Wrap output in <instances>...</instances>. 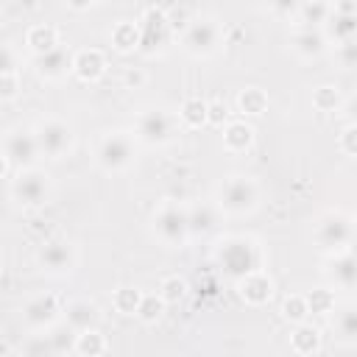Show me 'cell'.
I'll use <instances>...</instances> for the list:
<instances>
[{
  "instance_id": "obj_1",
  "label": "cell",
  "mask_w": 357,
  "mask_h": 357,
  "mask_svg": "<svg viewBox=\"0 0 357 357\" xmlns=\"http://www.w3.org/2000/svg\"><path fill=\"white\" fill-rule=\"evenodd\" d=\"M218 262L223 268L226 276H231L234 282L254 273V271H262V254H259V245L251 240V237H243V234H234V237H226L218 248Z\"/></svg>"
},
{
  "instance_id": "obj_2",
  "label": "cell",
  "mask_w": 357,
  "mask_h": 357,
  "mask_svg": "<svg viewBox=\"0 0 357 357\" xmlns=\"http://www.w3.org/2000/svg\"><path fill=\"white\" fill-rule=\"evenodd\" d=\"M137 159V137L128 131H109L95 145V162L106 173H123Z\"/></svg>"
},
{
  "instance_id": "obj_3",
  "label": "cell",
  "mask_w": 357,
  "mask_h": 357,
  "mask_svg": "<svg viewBox=\"0 0 357 357\" xmlns=\"http://www.w3.org/2000/svg\"><path fill=\"white\" fill-rule=\"evenodd\" d=\"M259 204V184L251 176L234 173L218 187V209L229 215H245Z\"/></svg>"
},
{
  "instance_id": "obj_4",
  "label": "cell",
  "mask_w": 357,
  "mask_h": 357,
  "mask_svg": "<svg viewBox=\"0 0 357 357\" xmlns=\"http://www.w3.org/2000/svg\"><path fill=\"white\" fill-rule=\"evenodd\" d=\"M53 195V184L50 176L39 167H28V170H17V176L11 178V198L22 206V209H39L50 201Z\"/></svg>"
},
{
  "instance_id": "obj_5",
  "label": "cell",
  "mask_w": 357,
  "mask_h": 357,
  "mask_svg": "<svg viewBox=\"0 0 357 357\" xmlns=\"http://www.w3.org/2000/svg\"><path fill=\"white\" fill-rule=\"evenodd\" d=\"M220 45H223V31L220 22L212 17H192V22L181 31V47L195 59H206L218 53Z\"/></svg>"
},
{
  "instance_id": "obj_6",
  "label": "cell",
  "mask_w": 357,
  "mask_h": 357,
  "mask_svg": "<svg viewBox=\"0 0 357 357\" xmlns=\"http://www.w3.org/2000/svg\"><path fill=\"white\" fill-rule=\"evenodd\" d=\"M315 243L321 251L329 254H343L351 248V237H354V218L346 212H326L318 226H315Z\"/></svg>"
},
{
  "instance_id": "obj_7",
  "label": "cell",
  "mask_w": 357,
  "mask_h": 357,
  "mask_svg": "<svg viewBox=\"0 0 357 357\" xmlns=\"http://www.w3.org/2000/svg\"><path fill=\"white\" fill-rule=\"evenodd\" d=\"M153 234L167 245V248H181L190 237L187 229V209L178 206L176 201H165L156 215H153Z\"/></svg>"
},
{
  "instance_id": "obj_8",
  "label": "cell",
  "mask_w": 357,
  "mask_h": 357,
  "mask_svg": "<svg viewBox=\"0 0 357 357\" xmlns=\"http://www.w3.org/2000/svg\"><path fill=\"white\" fill-rule=\"evenodd\" d=\"M137 28H139V50L145 53H162L173 39V31L165 17V6H145L142 17L137 20Z\"/></svg>"
},
{
  "instance_id": "obj_9",
  "label": "cell",
  "mask_w": 357,
  "mask_h": 357,
  "mask_svg": "<svg viewBox=\"0 0 357 357\" xmlns=\"http://www.w3.org/2000/svg\"><path fill=\"white\" fill-rule=\"evenodd\" d=\"M178 131V120L167 112V109H145L137 117V139L145 145H167Z\"/></svg>"
},
{
  "instance_id": "obj_10",
  "label": "cell",
  "mask_w": 357,
  "mask_h": 357,
  "mask_svg": "<svg viewBox=\"0 0 357 357\" xmlns=\"http://www.w3.org/2000/svg\"><path fill=\"white\" fill-rule=\"evenodd\" d=\"M33 139H36V148L42 156L47 159H61L64 153L73 151V142H75V134L73 128L59 120V117H47L42 120L36 128H33Z\"/></svg>"
},
{
  "instance_id": "obj_11",
  "label": "cell",
  "mask_w": 357,
  "mask_h": 357,
  "mask_svg": "<svg viewBox=\"0 0 357 357\" xmlns=\"http://www.w3.org/2000/svg\"><path fill=\"white\" fill-rule=\"evenodd\" d=\"M36 262H39V268L47 271V273H56V276L70 273V271L75 268V262H78L75 245H73L70 240H47V243L39 248Z\"/></svg>"
},
{
  "instance_id": "obj_12",
  "label": "cell",
  "mask_w": 357,
  "mask_h": 357,
  "mask_svg": "<svg viewBox=\"0 0 357 357\" xmlns=\"http://www.w3.org/2000/svg\"><path fill=\"white\" fill-rule=\"evenodd\" d=\"M3 156H6L8 165H14L17 170H28V167H33V162H36V156H39L33 131H28V128H14V131L6 137Z\"/></svg>"
},
{
  "instance_id": "obj_13",
  "label": "cell",
  "mask_w": 357,
  "mask_h": 357,
  "mask_svg": "<svg viewBox=\"0 0 357 357\" xmlns=\"http://www.w3.org/2000/svg\"><path fill=\"white\" fill-rule=\"evenodd\" d=\"M59 312H61L59 298H56L53 293H39V296H33V298L25 301V307H22V321H25L28 329H47V326L56 324Z\"/></svg>"
},
{
  "instance_id": "obj_14",
  "label": "cell",
  "mask_w": 357,
  "mask_h": 357,
  "mask_svg": "<svg viewBox=\"0 0 357 357\" xmlns=\"http://www.w3.org/2000/svg\"><path fill=\"white\" fill-rule=\"evenodd\" d=\"M73 53H75L73 47L59 45V47H53L45 56H33L36 75L45 78V81H61V78H67L73 73Z\"/></svg>"
},
{
  "instance_id": "obj_15",
  "label": "cell",
  "mask_w": 357,
  "mask_h": 357,
  "mask_svg": "<svg viewBox=\"0 0 357 357\" xmlns=\"http://www.w3.org/2000/svg\"><path fill=\"white\" fill-rule=\"evenodd\" d=\"M237 296L248 304V307H262L273 298V282L265 271H254L243 279H237Z\"/></svg>"
},
{
  "instance_id": "obj_16",
  "label": "cell",
  "mask_w": 357,
  "mask_h": 357,
  "mask_svg": "<svg viewBox=\"0 0 357 357\" xmlns=\"http://www.w3.org/2000/svg\"><path fill=\"white\" fill-rule=\"evenodd\" d=\"M106 73V56L98 47H81L73 53V75L84 84H95Z\"/></svg>"
},
{
  "instance_id": "obj_17",
  "label": "cell",
  "mask_w": 357,
  "mask_h": 357,
  "mask_svg": "<svg viewBox=\"0 0 357 357\" xmlns=\"http://www.w3.org/2000/svg\"><path fill=\"white\" fill-rule=\"evenodd\" d=\"M64 324L73 332H84V329H98L100 324V307L89 298H75L64 307Z\"/></svg>"
},
{
  "instance_id": "obj_18",
  "label": "cell",
  "mask_w": 357,
  "mask_h": 357,
  "mask_svg": "<svg viewBox=\"0 0 357 357\" xmlns=\"http://www.w3.org/2000/svg\"><path fill=\"white\" fill-rule=\"evenodd\" d=\"M326 276L332 279L335 287H340V290H354V284H357V262H354L351 248L343 251V254H332V262H329V268H326Z\"/></svg>"
},
{
  "instance_id": "obj_19",
  "label": "cell",
  "mask_w": 357,
  "mask_h": 357,
  "mask_svg": "<svg viewBox=\"0 0 357 357\" xmlns=\"http://www.w3.org/2000/svg\"><path fill=\"white\" fill-rule=\"evenodd\" d=\"M290 47H293V53H296L298 59L312 61V59H318V56L326 50V39H324V33H321L318 28H301V31L293 33Z\"/></svg>"
},
{
  "instance_id": "obj_20",
  "label": "cell",
  "mask_w": 357,
  "mask_h": 357,
  "mask_svg": "<svg viewBox=\"0 0 357 357\" xmlns=\"http://www.w3.org/2000/svg\"><path fill=\"white\" fill-rule=\"evenodd\" d=\"M254 126L245 120H229L223 126V148L229 153H245L254 145Z\"/></svg>"
},
{
  "instance_id": "obj_21",
  "label": "cell",
  "mask_w": 357,
  "mask_h": 357,
  "mask_svg": "<svg viewBox=\"0 0 357 357\" xmlns=\"http://www.w3.org/2000/svg\"><path fill=\"white\" fill-rule=\"evenodd\" d=\"M321 33H324L326 42H335V45L351 42L354 33H357V14H337V11H332L329 20L324 22Z\"/></svg>"
},
{
  "instance_id": "obj_22",
  "label": "cell",
  "mask_w": 357,
  "mask_h": 357,
  "mask_svg": "<svg viewBox=\"0 0 357 357\" xmlns=\"http://www.w3.org/2000/svg\"><path fill=\"white\" fill-rule=\"evenodd\" d=\"M25 45H28V50H31L33 56H45V53H50L53 47H59L61 42H59V31H56L53 25H47V22H33V25L25 31Z\"/></svg>"
},
{
  "instance_id": "obj_23",
  "label": "cell",
  "mask_w": 357,
  "mask_h": 357,
  "mask_svg": "<svg viewBox=\"0 0 357 357\" xmlns=\"http://www.w3.org/2000/svg\"><path fill=\"white\" fill-rule=\"evenodd\" d=\"M290 349L298 354V357H310V354H318L321 351V329L310 321L304 324H296V329L290 332Z\"/></svg>"
},
{
  "instance_id": "obj_24",
  "label": "cell",
  "mask_w": 357,
  "mask_h": 357,
  "mask_svg": "<svg viewBox=\"0 0 357 357\" xmlns=\"http://www.w3.org/2000/svg\"><path fill=\"white\" fill-rule=\"evenodd\" d=\"M237 112L245 117H259L268 112V92L259 86H243L237 92Z\"/></svg>"
},
{
  "instance_id": "obj_25",
  "label": "cell",
  "mask_w": 357,
  "mask_h": 357,
  "mask_svg": "<svg viewBox=\"0 0 357 357\" xmlns=\"http://www.w3.org/2000/svg\"><path fill=\"white\" fill-rule=\"evenodd\" d=\"M215 223H218V212H215L212 204H195V206L187 209V229H190V234H195V237L209 234L215 229Z\"/></svg>"
},
{
  "instance_id": "obj_26",
  "label": "cell",
  "mask_w": 357,
  "mask_h": 357,
  "mask_svg": "<svg viewBox=\"0 0 357 357\" xmlns=\"http://www.w3.org/2000/svg\"><path fill=\"white\" fill-rule=\"evenodd\" d=\"M109 39H112V47H114L117 53H134V50H139V28H137V22H131V20L117 22V25L112 28Z\"/></svg>"
},
{
  "instance_id": "obj_27",
  "label": "cell",
  "mask_w": 357,
  "mask_h": 357,
  "mask_svg": "<svg viewBox=\"0 0 357 357\" xmlns=\"http://www.w3.org/2000/svg\"><path fill=\"white\" fill-rule=\"evenodd\" d=\"M73 351L78 357H100L106 351V335L100 329H84V332H75V340H73Z\"/></svg>"
},
{
  "instance_id": "obj_28",
  "label": "cell",
  "mask_w": 357,
  "mask_h": 357,
  "mask_svg": "<svg viewBox=\"0 0 357 357\" xmlns=\"http://www.w3.org/2000/svg\"><path fill=\"white\" fill-rule=\"evenodd\" d=\"M184 128L190 131H198L206 126V100L201 98H187L181 106H178V117H176Z\"/></svg>"
},
{
  "instance_id": "obj_29",
  "label": "cell",
  "mask_w": 357,
  "mask_h": 357,
  "mask_svg": "<svg viewBox=\"0 0 357 357\" xmlns=\"http://www.w3.org/2000/svg\"><path fill=\"white\" fill-rule=\"evenodd\" d=\"M310 100H312V109H315V112L329 114V112H337V109H340L343 95H340L337 86H332V84H321V86L312 89V98H310Z\"/></svg>"
},
{
  "instance_id": "obj_30",
  "label": "cell",
  "mask_w": 357,
  "mask_h": 357,
  "mask_svg": "<svg viewBox=\"0 0 357 357\" xmlns=\"http://www.w3.org/2000/svg\"><path fill=\"white\" fill-rule=\"evenodd\" d=\"M139 301H142V290L139 287H131V284H123V287H117L112 293V307L120 315H137Z\"/></svg>"
},
{
  "instance_id": "obj_31",
  "label": "cell",
  "mask_w": 357,
  "mask_h": 357,
  "mask_svg": "<svg viewBox=\"0 0 357 357\" xmlns=\"http://www.w3.org/2000/svg\"><path fill=\"white\" fill-rule=\"evenodd\" d=\"M298 11V20L307 22L304 28H312V25H324L332 14V3H324V0H312V3H298L296 6Z\"/></svg>"
},
{
  "instance_id": "obj_32",
  "label": "cell",
  "mask_w": 357,
  "mask_h": 357,
  "mask_svg": "<svg viewBox=\"0 0 357 357\" xmlns=\"http://www.w3.org/2000/svg\"><path fill=\"white\" fill-rule=\"evenodd\" d=\"M304 301H307V312H310V315H329V312H335V307H337L335 293H332L329 287H315V290H310V293L304 296Z\"/></svg>"
},
{
  "instance_id": "obj_33",
  "label": "cell",
  "mask_w": 357,
  "mask_h": 357,
  "mask_svg": "<svg viewBox=\"0 0 357 357\" xmlns=\"http://www.w3.org/2000/svg\"><path fill=\"white\" fill-rule=\"evenodd\" d=\"M165 301L156 296V293H142V301H139V307H137V318L142 321V324H156L162 315H165Z\"/></svg>"
},
{
  "instance_id": "obj_34",
  "label": "cell",
  "mask_w": 357,
  "mask_h": 357,
  "mask_svg": "<svg viewBox=\"0 0 357 357\" xmlns=\"http://www.w3.org/2000/svg\"><path fill=\"white\" fill-rule=\"evenodd\" d=\"M282 318L290 321L293 326H296V324H304V321L310 318V312H307V301H304L301 293H290V296L282 301Z\"/></svg>"
},
{
  "instance_id": "obj_35",
  "label": "cell",
  "mask_w": 357,
  "mask_h": 357,
  "mask_svg": "<svg viewBox=\"0 0 357 357\" xmlns=\"http://www.w3.org/2000/svg\"><path fill=\"white\" fill-rule=\"evenodd\" d=\"M156 296L165 301V304H178L184 296H187V282L181 276H165Z\"/></svg>"
},
{
  "instance_id": "obj_36",
  "label": "cell",
  "mask_w": 357,
  "mask_h": 357,
  "mask_svg": "<svg viewBox=\"0 0 357 357\" xmlns=\"http://www.w3.org/2000/svg\"><path fill=\"white\" fill-rule=\"evenodd\" d=\"M332 326H335V332H337L340 337L354 340V335H357V312H354V307H343V310H337Z\"/></svg>"
},
{
  "instance_id": "obj_37",
  "label": "cell",
  "mask_w": 357,
  "mask_h": 357,
  "mask_svg": "<svg viewBox=\"0 0 357 357\" xmlns=\"http://www.w3.org/2000/svg\"><path fill=\"white\" fill-rule=\"evenodd\" d=\"M165 17H167V25H170V31L173 33H178V31H184L190 22H192V8L190 6H165Z\"/></svg>"
},
{
  "instance_id": "obj_38",
  "label": "cell",
  "mask_w": 357,
  "mask_h": 357,
  "mask_svg": "<svg viewBox=\"0 0 357 357\" xmlns=\"http://www.w3.org/2000/svg\"><path fill=\"white\" fill-rule=\"evenodd\" d=\"M337 148H340V153L349 156V159L357 156V126H354V123L343 126V131L337 134Z\"/></svg>"
},
{
  "instance_id": "obj_39",
  "label": "cell",
  "mask_w": 357,
  "mask_h": 357,
  "mask_svg": "<svg viewBox=\"0 0 357 357\" xmlns=\"http://www.w3.org/2000/svg\"><path fill=\"white\" fill-rule=\"evenodd\" d=\"M229 123V109H226V103L223 100H206V126H218V128H223Z\"/></svg>"
},
{
  "instance_id": "obj_40",
  "label": "cell",
  "mask_w": 357,
  "mask_h": 357,
  "mask_svg": "<svg viewBox=\"0 0 357 357\" xmlns=\"http://www.w3.org/2000/svg\"><path fill=\"white\" fill-rule=\"evenodd\" d=\"M17 95H20V75L17 73L0 75V100H14Z\"/></svg>"
},
{
  "instance_id": "obj_41",
  "label": "cell",
  "mask_w": 357,
  "mask_h": 357,
  "mask_svg": "<svg viewBox=\"0 0 357 357\" xmlns=\"http://www.w3.org/2000/svg\"><path fill=\"white\" fill-rule=\"evenodd\" d=\"M335 50H337L340 67L351 70V67L357 64V42H354V39H351V42H343V45H335Z\"/></svg>"
},
{
  "instance_id": "obj_42",
  "label": "cell",
  "mask_w": 357,
  "mask_h": 357,
  "mask_svg": "<svg viewBox=\"0 0 357 357\" xmlns=\"http://www.w3.org/2000/svg\"><path fill=\"white\" fill-rule=\"evenodd\" d=\"M14 64H17V59H14V50H11L8 45H3V42H0V75H8V73H14Z\"/></svg>"
},
{
  "instance_id": "obj_43",
  "label": "cell",
  "mask_w": 357,
  "mask_h": 357,
  "mask_svg": "<svg viewBox=\"0 0 357 357\" xmlns=\"http://www.w3.org/2000/svg\"><path fill=\"white\" fill-rule=\"evenodd\" d=\"M139 84H145V73L142 70H126V86H139Z\"/></svg>"
},
{
  "instance_id": "obj_44",
  "label": "cell",
  "mask_w": 357,
  "mask_h": 357,
  "mask_svg": "<svg viewBox=\"0 0 357 357\" xmlns=\"http://www.w3.org/2000/svg\"><path fill=\"white\" fill-rule=\"evenodd\" d=\"M8 167H11V165H8V159H6L3 153H0V178H3L6 173H8Z\"/></svg>"
}]
</instances>
